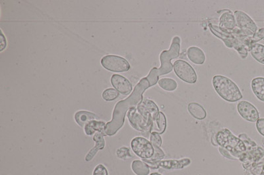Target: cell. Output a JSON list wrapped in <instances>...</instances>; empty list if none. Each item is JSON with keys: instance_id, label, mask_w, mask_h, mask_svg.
<instances>
[{"instance_id": "cell-1", "label": "cell", "mask_w": 264, "mask_h": 175, "mask_svg": "<svg viewBox=\"0 0 264 175\" xmlns=\"http://www.w3.org/2000/svg\"><path fill=\"white\" fill-rule=\"evenodd\" d=\"M149 88H150V84L147 78H141L131 95L128 98L119 101L115 105L112 120L106 125L105 133L107 136H114L121 129L124 125L126 113L132 107H137L141 102L143 94Z\"/></svg>"}, {"instance_id": "cell-2", "label": "cell", "mask_w": 264, "mask_h": 175, "mask_svg": "<svg viewBox=\"0 0 264 175\" xmlns=\"http://www.w3.org/2000/svg\"><path fill=\"white\" fill-rule=\"evenodd\" d=\"M180 48V37H175L172 40L169 50L163 51L160 55V61H161L160 68H153L148 77H145L150 82V87L157 83L160 76L169 74L173 71L174 66L172 63V60L176 59L179 57Z\"/></svg>"}, {"instance_id": "cell-3", "label": "cell", "mask_w": 264, "mask_h": 175, "mask_svg": "<svg viewBox=\"0 0 264 175\" xmlns=\"http://www.w3.org/2000/svg\"><path fill=\"white\" fill-rule=\"evenodd\" d=\"M217 93L228 102H237L242 98L240 88L231 79L222 75H216L212 80Z\"/></svg>"}, {"instance_id": "cell-4", "label": "cell", "mask_w": 264, "mask_h": 175, "mask_svg": "<svg viewBox=\"0 0 264 175\" xmlns=\"http://www.w3.org/2000/svg\"><path fill=\"white\" fill-rule=\"evenodd\" d=\"M216 140L219 146L227 150L238 160L246 152L244 143L227 128L220 130L216 134Z\"/></svg>"}, {"instance_id": "cell-5", "label": "cell", "mask_w": 264, "mask_h": 175, "mask_svg": "<svg viewBox=\"0 0 264 175\" xmlns=\"http://www.w3.org/2000/svg\"><path fill=\"white\" fill-rule=\"evenodd\" d=\"M239 138L244 143L246 150L239 160L242 162L243 168L246 171L251 169L259 163L264 157V150L258 146L255 141L251 139L246 134H241Z\"/></svg>"}, {"instance_id": "cell-6", "label": "cell", "mask_w": 264, "mask_h": 175, "mask_svg": "<svg viewBox=\"0 0 264 175\" xmlns=\"http://www.w3.org/2000/svg\"><path fill=\"white\" fill-rule=\"evenodd\" d=\"M236 22L239 29V33L243 37L252 38L257 33L258 27L254 20L244 11L237 10L235 12Z\"/></svg>"}, {"instance_id": "cell-7", "label": "cell", "mask_w": 264, "mask_h": 175, "mask_svg": "<svg viewBox=\"0 0 264 175\" xmlns=\"http://www.w3.org/2000/svg\"><path fill=\"white\" fill-rule=\"evenodd\" d=\"M175 74L182 81L188 84H195L198 80V75L192 65L184 60H176L173 64Z\"/></svg>"}, {"instance_id": "cell-8", "label": "cell", "mask_w": 264, "mask_h": 175, "mask_svg": "<svg viewBox=\"0 0 264 175\" xmlns=\"http://www.w3.org/2000/svg\"><path fill=\"white\" fill-rule=\"evenodd\" d=\"M143 161L146 163L151 169H157L161 167L166 170H179V169H182L188 167L191 163V160L189 158H184V159L178 160H158V161L143 159Z\"/></svg>"}, {"instance_id": "cell-9", "label": "cell", "mask_w": 264, "mask_h": 175, "mask_svg": "<svg viewBox=\"0 0 264 175\" xmlns=\"http://www.w3.org/2000/svg\"><path fill=\"white\" fill-rule=\"evenodd\" d=\"M101 63L104 68L112 72H128L130 69V65L127 60L118 56H106L102 58Z\"/></svg>"}, {"instance_id": "cell-10", "label": "cell", "mask_w": 264, "mask_h": 175, "mask_svg": "<svg viewBox=\"0 0 264 175\" xmlns=\"http://www.w3.org/2000/svg\"><path fill=\"white\" fill-rule=\"evenodd\" d=\"M132 149L135 155L143 159H150L154 156V150L152 143L143 137H135L131 142Z\"/></svg>"}, {"instance_id": "cell-11", "label": "cell", "mask_w": 264, "mask_h": 175, "mask_svg": "<svg viewBox=\"0 0 264 175\" xmlns=\"http://www.w3.org/2000/svg\"><path fill=\"white\" fill-rule=\"evenodd\" d=\"M128 118L129 120L130 125L135 130L139 132H141L144 135V133L151 134V128L152 124L149 122L148 120L145 119L144 117L137 110V107H132L128 112Z\"/></svg>"}, {"instance_id": "cell-12", "label": "cell", "mask_w": 264, "mask_h": 175, "mask_svg": "<svg viewBox=\"0 0 264 175\" xmlns=\"http://www.w3.org/2000/svg\"><path fill=\"white\" fill-rule=\"evenodd\" d=\"M136 107L139 114L152 123H154L159 114L160 111L157 105L150 99H143Z\"/></svg>"}, {"instance_id": "cell-13", "label": "cell", "mask_w": 264, "mask_h": 175, "mask_svg": "<svg viewBox=\"0 0 264 175\" xmlns=\"http://www.w3.org/2000/svg\"><path fill=\"white\" fill-rule=\"evenodd\" d=\"M237 111L242 118L251 123H255L260 118L257 108L248 101H241L237 104Z\"/></svg>"}, {"instance_id": "cell-14", "label": "cell", "mask_w": 264, "mask_h": 175, "mask_svg": "<svg viewBox=\"0 0 264 175\" xmlns=\"http://www.w3.org/2000/svg\"><path fill=\"white\" fill-rule=\"evenodd\" d=\"M113 87L123 95H128L132 92V85L128 79L120 75H113L110 79Z\"/></svg>"}, {"instance_id": "cell-15", "label": "cell", "mask_w": 264, "mask_h": 175, "mask_svg": "<svg viewBox=\"0 0 264 175\" xmlns=\"http://www.w3.org/2000/svg\"><path fill=\"white\" fill-rule=\"evenodd\" d=\"M105 136H107L105 133H100V132H97L94 135L93 140L95 141V146L87 155L86 157V161H91L96 156V154H97V152L105 148V140L104 139Z\"/></svg>"}, {"instance_id": "cell-16", "label": "cell", "mask_w": 264, "mask_h": 175, "mask_svg": "<svg viewBox=\"0 0 264 175\" xmlns=\"http://www.w3.org/2000/svg\"><path fill=\"white\" fill-rule=\"evenodd\" d=\"M188 59L196 65H203L205 61V55L201 49L196 46L190 47L188 49Z\"/></svg>"}, {"instance_id": "cell-17", "label": "cell", "mask_w": 264, "mask_h": 175, "mask_svg": "<svg viewBox=\"0 0 264 175\" xmlns=\"http://www.w3.org/2000/svg\"><path fill=\"white\" fill-rule=\"evenodd\" d=\"M236 23L237 22L233 13H224L220 16L219 28L224 31H233L235 29Z\"/></svg>"}, {"instance_id": "cell-18", "label": "cell", "mask_w": 264, "mask_h": 175, "mask_svg": "<svg viewBox=\"0 0 264 175\" xmlns=\"http://www.w3.org/2000/svg\"><path fill=\"white\" fill-rule=\"evenodd\" d=\"M251 87L256 97L264 102V77H257L252 79Z\"/></svg>"}, {"instance_id": "cell-19", "label": "cell", "mask_w": 264, "mask_h": 175, "mask_svg": "<svg viewBox=\"0 0 264 175\" xmlns=\"http://www.w3.org/2000/svg\"><path fill=\"white\" fill-rule=\"evenodd\" d=\"M107 124L105 122L101 121V120H93L88 122L86 126H85V133L88 136L93 135L94 133L100 132V133H105V129Z\"/></svg>"}, {"instance_id": "cell-20", "label": "cell", "mask_w": 264, "mask_h": 175, "mask_svg": "<svg viewBox=\"0 0 264 175\" xmlns=\"http://www.w3.org/2000/svg\"><path fill=\"white\" fill-rule=\"evenodd\" d=\"M167 129V118L163 112H160L159 114L154 120L151 128L150 133L153 132L162 135Z\"/></svg>"}, {"instance_id": "cell-21", "label": "cell", "mask_w": 264, "mask_h": 175, "mask_svg": "<svg viewBox=\"0 0 264 175\" xmlns=\"http://www.w3.org/2000/svg\"><path fill=\"white\" fill-rule=\"evenodd\" d=\"M188 111L190 116L198 120H203L206 118L207 112L205 109L199 103H190L188 105Z\"/></svg>"}, {"instance_id": "cell-22", "label": "cell", "mask_w": 264, "mask_h": 175, "mask_svg": "<svg viewBox=\"0 0 264 175\" xmlns=\"http://www.w3.org/2000/svg\"><path fill=\"white\" fill-rule=\"evenodd\" d=\"M75 119L80 127H85L90 120H98L99 119V117L92 113L80 111L75 114Z\"/></svg>"}, {"instance_id": "cell-23", "label": "cell", "mask_w": 264, "mask_h": 175, "mask_svg": "<svg viewBox=\"0 0 264 175\" xmlns=\"http://www.w3.org/2000/svg\"><path fill=\"white\" fill-rule=\"evenodd\" d=\"M132 169L133 173L137 175H148L150 173V168L144 161L135 160L132 163Z\"/></svg>"}, {"instance_id": "cell-24", "label": "cell", "mask_w": 264, "mask_h": 175, "mask_svg": "<svg viewBox=\"0 0 264 175\" xmlns=\"http://www.w3.org/2000/svg\"><path fill=\"white\" fill-rule=\"evenodd\" d=\"M250 52L254 59L264 65V45L256 43L251 47Z\"/></svg>"}, {"instance_id": "cell-25", "label": "cell", "mask_w": 264, "mask_h": 175, "mask_svg": "<svg viewBox=\"0 0 264 175\" xmlns=\"http://www.w3.org/2000/svg\"><path fill=\"white\" fill-rule=\"evenodd\" d=\"M158 86L165 91L173 92L178 88V84L176 80L173 78H163L159 79Z\"/></svg>"}, {"instance_id": "cell-26", "label": "cell", "mask_w": 264, "mask_h": 175, "mask_svg": "<svg viewBox=\"0 0 264 175\" xmlns=\"http://www.w3.org/2000/svg\"><path fill=\"white\" fill-rule=\"evenodd\" d=\"M119 97V92L113 88H108L103 93V98L105 101H113Z\"/></svg>"}, {"instance_id": "cell-27", "label": "cell", "mask_w": 264, "mask_h": 175, "mask_svg": "<svg viewBox=\"0 0 264 175\" xmlns=\"http://www.w3.org/2000/svg\"><path fill=\"white\" fill-rule=\"evenodd\" d=\"M150 142L154 147H159V148H161L162 143H163L161 135L153 132V133L150 134Z\"/></svg>"}, {"instance_id": "cell-28", "label": "cell", "mask_w": 264, "mask_h": 175, "mask_svg": "<svg viewBox=\"0 0 264 175\" xmlns=\"http://www.w3.org/2000/svg\"><path fill=\"white\" fill-rule=\"evenodd\" d=\"M116 155L119 158L124 160L133 157V156L130 153L129 148H126V147H122V148H119L116 151Z\"/></svg>"}, {"instance_id": "cell-29", "label": "cell", "mask_w": 264, "mask_h": 175, "mask_svg": "<svg viewBox=\"0 0 264 175\" xmlns=\"http://www.w3.org/2000/svg\"><path fill=\"white\" fill-rule=\"evenodd\" d=\"M249 171L253 175H264V164L260 161Z\"/></svg>"}, {"instance_id": "cell-30", "label": "cell", "mask_w": 264, "mask_h": 175, "mask_svg": "<svg viewBox=\"0 0 264 175\" xmlns=\"http://www.w3.org/2000/svg\"><path fill=\"white\" fill-rule=\"evenodd\" d=\"M154 152L153 157L151 158V160L153 161H158V160H162L165 157V154L164 153L163 150L159 147H154Z\"/></svg>"}, {"instance_id": "cell-31", "label": "cell", "mask_w": 264, "mask_h": 175, "mask_svg": "<svg viewBox=\"0 0 264 175\" xmlns=\"http://www.w3.org/2000/svg\"><path fill=\"white\" fill-rule=\"evenodd\" d=\"M92 175H109L108 171L103 165H98Z\"/></svg>"}, {"instance_id": "cell-32", "label": "cell", "mask_w": 264, "mask_h": 175, "mask_svg": "<svg viewBox=\"0 0 264 175\" xmlns=\"http://www.w3.org/2000/svg\"><path fill=\"white\" fill-rule=\"evenodd\" d=\"M256 127L258 133L264 137V118H260L256 121Z\"/></svg>"}, {"instance_id": "cell-33", "label": "cell", "mask_w": 264, "mask_h": 175, "mask_svg": "<svg viewBox=\"0 0 264 175\" xmlns=\"http://www.w3.org/2000/svg\"><path fill=\"white\" fill-rule=\"evenodd\" d=\"M219 152H220V154H221L223 157L227 158L228 159L230 160H238L237 158L234 157L232 156V154L230 153L229 151H227V150L224 149L222 147H219Z\"/></svg>"}, {"instance_id": "cell-34", "label": "cell", "mask_w": 264, "mask_h": 175, "mask_svg": "<svg viewBox=\"0 0 264 175\" xmlns=\"http://www.w3.org/2000/svg\"><path fill=\"white\" fill-rule=\"evenodd\" d=\"M0 46H1V50H0L1 52H2L7 46L6 39L3 35L2 30H1V34H0Z\"/></svg>"}, {"instance_id": "cell-35", "label": "cell", "mask_w": 264, "mask_h": 175, "mask_svg": "<svg viewBox=\"0 0 264 175\" xmlns=\"http://www.w3.org/2000/svg\"><path fill=\"white\" fill-rule=\"evenodd\" d=\"M150 175H163L159 174V173H153Z\"/></svg>"}, {"instance_id": "cell-36", "label": "cell", "mask_w": 264, "mask_h": 175, "mask_svg": "<svg viewBox=\"0 0 264 175\" xmlns=\"http://www.w3.org/2000/svg\"><path fill=\"white\" fill-rule=\"evenodd\" d=\"M262 161V162L264 164V159H262L261 160V161Z\"/></svg>"}]
</instances>
